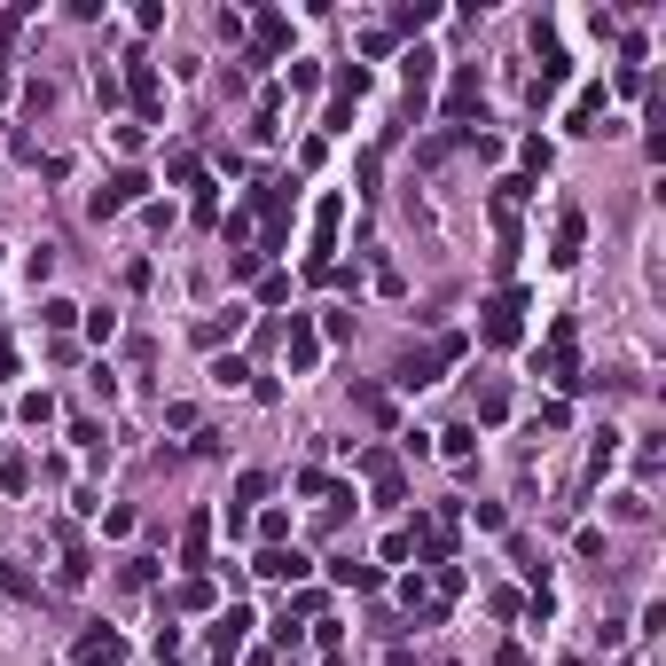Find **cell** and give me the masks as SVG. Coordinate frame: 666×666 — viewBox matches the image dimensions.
Wrapping results in <instances>:
<instances>
[{
	"instance_id": "6da1fadb",
	"label": "cell",
	"mask_w": 666,
	"mask_h": 666,
	"mask_svg": "<svg viewBox=\"0 0 666 666\" xmlns=\"http://www.w3.org/2000/svg\"><path fill=\"white\" fill-rule=\"evenodd\" d=\"M259 572H267V580H298V572H306V557H298V549H267V557H259Z\"/></svg>"
},
{
	"instance_id": "7a4b0ae2",
	"label": "cell",
	"mask_w": 666,
	"mask_h": 666,
	"mask_svg": "<svg viewBox=\"0 0 666 666\" xmlns=\"http://www.w3.org/2000/svg\"><path fill=\"white\" fill-rule=\"evenodd\" d=\"M118 659H126V651H118V635H95V643L79 651V666H118Z\"/></svg>"
}]
</instances>
